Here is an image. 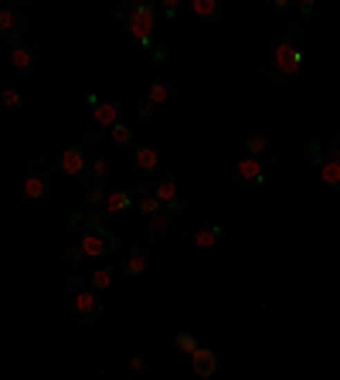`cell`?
<instances>
[{"label": "cell", "instance_id": "6da1fadb", "mask_svg": "<svg viewBox=\"0 0 340 380\" xmlns=\"http://www.w3.org/2000/svg\"><path fill=\"white\" fill-rule=\"evenodd\" d=\"M299 65H303V54L296 51V44L290 38H276L269 44V51L262 54V75L276 85H286L296 79Z\"/></svg>", "mask_w": 340, "mask_h": 380}, {"label": "cell", "instance_id": "7a4b0ae2", "mask_svg": "<svg viewBox=\"0 0 340 380\" xmlns=\"http://www.w3.org/2000/svg\"><path fill=\"white\" fill-rule=\"evenodd\" d=\"M116 21L126 28L133 41L153 48V28H157V7L153 3H123V7H116Z\"/></svg>", "mask_w": 340, "mask_h": 380}, {"label": "cell", "instance_id": "3957f363", "mask_svg": "<svg viewBox=\"0 0 340 380\" xmlns=\"http://www.w3.org/2000/svg\"><path fill=\"white\" fill-rule=\"evenodd\" d=\"M228 177L238 187H262L265 183V163L255 160V157H245V160H238V163L228 167Z\"/></svg>", "mask_w": 340, "mask_h": 380}, {"label": "cell", "instance_id": "277c9868", "mask_svg": "<svg viewBox=\"0 0 340 380\" xmlns=\"http://www.w3.org/2000/svg\"><path fill=\"white\" fill-rule=\"evenodd\" d=\"M0 38L7 44H21L24 38V7L21 3H7L0 10Z\"/></svg>", "mask_w": 340, "mask_h": 380}, {"label": "cell", "instance_id": "5b68a950", "mask_svg": "<svg viewBox=\"0 0 340 380\" xmlns=\"http://www.w3.org/2000/svg\"><path fill=\"white\" fill-rule=\"evenodd\" d=\"M116 245H120V238L113 234V231H106V228H99V231H88L82 234V254L85 258H102V254H113L116 252Z\"/></svg>", "mask_w": 340, "mask_h": 380}, {"label": "cell", "instance_id": "8992f818", "mask_svg": "<svg viewBox=\"0 0 340 380\" xmlns=\"http://www.w3.org/2000/svg\"><path fill=\"white\" fill-rule=\"evenodd\" d=\"M72 316L79 323H95L102 316V299H99V292H92V289L75 292V299H72Z\"/></svg>", "mask_w": 340, "mask_h": 380}, {"label": "cell", "instance_id": "52a82bcc", "mask_svg": "<svg viewBox=\"0 0 340 380\" xmlns=\"http://www.w3.org/2000/svg\"><path fill=\"white\" fill-rule=\"evenodd\" d=\"M58 170H62L65 177H85V173H88V160H85L79 143H75V146H65V150L58 153Z\"/></svg>", "mask_w": 340, "mask_h": 380}, {"label": "cell", "instance_id": "ba28073f", "mask_svg": "<svg viewBox=\"0 0 340 380\" xmlns=\"http://www.w3.org/2000/svg\"><path fill=\"white\" fill-rule=\"evenodd\" d=\"M24 194L31 197V201H41L51 194V177L41 170V160H35V167L28 173V180H24Z\"/></svg>", "mask_w": 340, "mask_h": 380}, {"label": "cell", "instance_id": "9c48e42d", "mask_svg": "<svg viewBox=\"0 0 340 380\" xmlns=\"http://www.w3.org/2000/svg\"><path fill=\"white\" fill-rule=\"evenodd\" d=\"M120 112H123V102L106 99V102H99V106L92 109V119H95L99 129H113V126H120Z\"/></svg>", "mask_w": 340, "mask_h": 380}, {"label": "cell", "instance_id": "30bf717a", "mask_svg": "<svg viewBox=\"0 0 340 380\" xmlns=\"http://www.w3.org/2000/svg\"><path fill=\"white\" fill-rule=\"evenodd\" d=\"M191 14H194L205 28H211V24H218V21L225 17V3H221V0H194V3H191Z\"/></svg>", "mask_w": 340, "mask_h": 380}, {"label": "cell", "instance_id": "8fae6325", "mask_svg": "<svg viewBox=\"0 0 340 380\" xmlns=\"http://www.w3.org/2000/svg\"><path fill=\"white\" fill-rule=\"evenodd\" d=\"M38 54H41V51H38L35 44H14V48L7 51V61H10L14 72H28V68L38 61Z\"/></svg>", "mask_w": 340, "mask_h": 380}, {"label": "cell", "instance_id": "7c38bea8", "mask_svg": "<svg viewBox=\"0 0 340 380\" xmlns=\"http://www.w3.org/2000/svg\"><path fill=\"white\" fill-rule=\"evenodd\" d=\"M133 163H136V170H143V173H157L160 150L153 143H140V146H133Z\"/></svg>", "mask_w": 340, "mask_h": 380}, {"label": "cell", "instance_id": "4fadbf2b", "mask_svg": "<svg viewBox=\"0 0 340 380\" xmlns=\"http://www.w3.org/2000/svg\"><path fill=\"white\" fill-rule=\"evenodd\" d=\"M106 221H109V214H106V208H102V211L72 214V217H68V228H72V231H82V234H88V231H99Z\"/></svg>", "mask_w": 340, "mask_h": 380}, {"label": "cell", "instance_id": "5bb4252c", "mask_svg": "<svg viewBox=\"0 0 340 380\" xmlns=\"http://www.w3.org/2000/svg\"><path fill=\"white\" fill-rule=\"evenodd\" d=\"M150 194H153L160 204L180 201V197H177V177H173V173H160V177H153V183H150Z\"/></svg>", "mask_w": 340, "mask_h": 380}, {"label": "cell", "instance_id": "9a60e30c", "mask_svg": "<svg viewBox=\"0 0 340 380\" xmlns=\"http://www.w3.org/2000/svg\"><path fill=\"white\" fill-rule=\"evenodd\" d=\"M191 363H194V374L205 380H211L218 374V353H214L211 346H201L194 357H191Z\"/></svg>", "mask_w": 340, "mask_h": 380}, {"label": "cell", "instance_id": "2e32d148", "mask_svg": "<svg viewBox=\"0 0 340 380\" xmlns=\"http://www.w3.org/2000/svg\"><path fill=\"white\" fill-rule=\"evenodd\" d=\"M221 238H225V224H205V228L194 231V245H198L201 252H211Z\"/></svg>", "mask_w": 340, "mask_h": 380}, {"label": "cell", "instance_id": "e0dca14e", "mask_svg": "<svg viewBox=\"0 0 340 380\" xmlns=\"http://www.w3.org/2000/svg\"><path fill=\"white\" fill-rule=\"evenodd\" d=\"M147 268H150V248H133L126 254V261H123V272L129 279H140Z\"/></svg>", "mask_w": 340, "mask_h": 380}, {"label": "cell", "instance_id": "ac0fdd59", "mask_svg": "<svg viewBox=\"0 0 340 380\" xmlns=\"http://www.w3.org/2000/svg\"><path fill=\"white\" fill-rule=\"evenodd\" d=\"M140 197L133 194V190H109V201H106V214L113 217V214H120V211H129L133 204H136Z\"/></svg>", "mask_w": 340, "mask_h": 380}, {"label": "cell", "instance_id": "d6986e66", "mask_svg": "<svg viewBox=\"0 0 340 380\" xmlns=\"http://www.w3.org/2000/svg\"><path fill=\"white\" fill-rule=\"evenodd\" d=\"M245 150H249V157H255V160H262V157H269L272 153V139L265 136V132H249L245 136Z\"/></svg>", "mask_w": 340, "mask_h": 380}, {"label": "cell", "instance_id": "ffe728a7", "mask_svg": "<svg viewBox=\"0 0 340 380\" xmlns=\"http://www.w3.org/2000/svg\"><path fill=\"white\" fill-rule=\"evenodd\" d=\"M147 99H150L153 106H167V102H173V99H177V88H173L170 82H153V85H150V95H147Z\"/></svg>", "mask_w": 340, "mask_h": 380}, {"label": "cell", "instance_id": "44dd1931", "mask_svg": "<svg viewBox=\"0 0 340 380\" xmlns=\"http://www.w3.org/2000/svg\"><path fill=\"white\" fill-rule=\"evenodd\" d=\"M113 265H102V268H95L92 275H88V286H92V292H106L109 286H113Z\"/></svg>", "mask_w": 340, "mask_h": 380}, {"label": "cell", "instance_id": "7402d4cb", "mask_svg": "<svg viewBox=\"0 0 340 380\" xmlns=\"http://www.w3.org/2000/svg\"><path fill=\"white\" fill-rule=\"evenodd\" d=\"M320 180H323V187H327V190H334V194H340V163H334V160H327V163L320 167Z\"/></svg>", "mask_w": 340, "mask_h": 380}, {"label": "cell", "instance_id": "603a6c76", "mask_svg": "<svg viewBox=\"0 0 340 380\" xmlns=\"http://www.w3.org/2000/svg\"><path fill=\"white\" fill-rule=\"evenodd\" d=\"M323 163H327V153H323L320 139H313V143L306 146V160H303V167H306V170H320Z\"/></svg>", "mask_w": 340, "mask_h": 380}, {"label": "cell", "instance_id": "cb8c5ba5", "mask_svg": "<svg viewBox=\"0 0 340 380\" xmlns=\"http://www.w3.org/2000/svg\"><path fill=\"white\" fill-rule=\"evenodd\" d=\"M0 106H3V109H21V106H24V95H21L17 88L3 85V88H0Z\"/></svg>", "mask_w": 340, "mask_h": 380}, {"label": "cell", "instance_id": "d4e9b609", "mask_svg": "<svg viewBox=\"0 0 340 380\" xmlns=\"http://www.w3.org/2000/svg\"><path fill=\"white\" fill-rule=\"evenodd\" d=\"M109 139H113V143H116L120 150H129V146H133V129L120 123V126L109 129Z\"/></svg>", "mask_w": 340, "mask_h": 380}, {"label": "cell", "instance_id": "484cf974", "mask_svg": "<svg viewBox=\"0 0 340 380\" xmlns=\"http://www.w3.org/2000/svg\"><path fill=\"white\" fill-rule=\"evenodd\" d=\"M106 177H109V160H102V157L88 160V173H85V180H106Z\"/></svg>", "mask_w": 340, "mask_h": 380}, {"label": "cell", "instance_id": "4316f807", "mask_svg": "<svg viewBox=\"0 0 340 380\" xmlns=\"http://www.w3.org/2000/svg\"><path fill=\"white\" fill-rule=\"evenodd\" d=\"M136 211L147 214V217H153V214L164 211V204H160V201H157L153 194H147V197H140V201H136Z\"/></svg>", "mask_w": 340, "mask_h": 380}, {"label": "cell", "instance_id": "83f0119b", "mask_svg": "<svg viewBox=\"0 0 340 380\" xmlns=\"http://www.w3.org/2000/svg\"><path fill=\"white\" fill-rule=\"evenodd\" d=\"M170 217H173V214H170L167 208H164L160 214H153V217H150V234H164V231L170 228Z\"/></svg>", "mask_w": 340, "mask_h": 380}, {"label": "cell", "instance_id": "f1b7e54d", "mask_svg": "<svg viewBox=\"0 0 340 380\" xmlns=\"http://www.w3.org/2000/svg\"><path fill=\"white\" fill-rule=\"evenodd\" d=\"M293 7H296V14L303 17V21H306V17H317V14H320V3H317V0H296Z\"/></svg>", "mask_w": 340, "mask_h": 380}, {"label": "cell", "instance_id": "f546056e", "mask_svg": "<svg viewBox=\"0 0 340 380\" xmlns=\"http://www.w3.org/2000/svg\"><path fill=\"white\" fill-rule=\"evenodd\" d=\"M85 201H88L92 208H99V204H106V201H109V190H102V187H88Z\"/></svg>", "mask_w": 340, "mask_h": 380}, {"label": "cell", "instance_id": "4dcf8cb0", "mask_svg": "<svg viewBox=\"0 0 340 380\" xmlns=\"http://www.w3.org/2000/svg\"><path fill=\"white\" fill-rule=\"evenodd\" d=\"M177 350H184V353H191V357H194L201 346H198V339L191 337V333H180V337H177Z\"/></svg>", "mask_w": 340, "mask_h": 380}, {"label": "cell", "instance_id": "1f68e13d", "mask_svg": "<svg viewBox=\"0 0 340 380\" xmlns=\"http://www.w3.org/2000/svg\"><path fill=\"white\" fill-rule=\"evenodd\" d=\"M102 132H106V129H99L95 123H92V126H88V129L82 132V139L88 143V146H95V143H102Z\"/></svg>", "mask_w": 340, "mask_h": 380}, {"label": "cell", "instance_id": "d6a6232c", "mask_svg": "<svg viewBox=\"0 0 340 380\" xmlns=\"http://www.w3.org/2000/svg\"><path fill=\"white\" fill-rule=\"evenodd\" d=\"M136 112H140V119H153V112H157V106H153L150 99H143V102L136 106Z\"/></svg>", "mask_w": 340, "mask_h": 380}, {"label": "cell", "instance_id": "836d02e7", "mask_svg": "<svg viewBox=\"0 0 340 380\" xmlns=\"http://www.w3.org/2000/svg\"><path fill=\"white\" fill-rule=\"evenodd\" d=\"M150 58H153V65H164V61H167V48H164V44H153V48H150Z\"/></svg>", "mask_w": 340, "mask_h": 380}, {"label": "cell", "instance_id": "e575fe53", "mask_svg": "<svg viewBox=\"0 0 340 380\" xmlns=\"http://www.w3.org/2000/svg\"><path fill=\"white\" fill-rule=\"evenodd\" d=\"M286 31H290V34H286V38H290V41H293V38H299V34H303V31H306V21H290V24H286Z\"/></svg>", "mask_w": 340, "mask_h": 380}, {"label": "cell", "instance_id": "d590c367", "mask_svg": "<svg viewBox=\"0 0 340 380\" xmlns=\"http://www.w3.org/2000/svg\"><path fill=\"white\" fill-rule=\"evenodd\" d=\"M177 14H180V0H164V17H167V21H173Z\"/></svg>", "mask_w": 340, "mask_h": 380}, {"label": "cell", "instance_id": "8d00e7d4", "mask_svg": "<svg viewBox=\"0 0 340 380\" xmlns=\"http://www.w3.org/2000/svg\"><path fill=\"white\" fill-rule=\"evenodd\" d=\"M147 367V357L143 353H129V370H143Z\"/></svg>", "mask_w": 340, "mask_h": 380}, {"label": "cell", "instance_id": "74e56055", "mask_svg": "<svg viewBox=\"0 0 340 380\" xmlns=\"http://www.w3.org/2000/svg\"><path fill=\"white\" fill-rule=\"evenodd\" d=\"M262 7H265V10H272V14H276V10H286V7H290V3H286V0H262Z\"/></svg>", "mask_w": 340, "mask_h": 380}, {"label": "cell", "instance_id": "f35d334b", "mask_svg": "<svg viewBox=\"0 0 340 380\" xmlns=\"http://www.w3.org/2000/svg\"><path fill=\"white\" fill-rule=\"evenodd\" d=\"M330 160H334V163H340V136H334V139H330Z\"/></svg>", "mask_w": 340, "mask_h": 380}, {"label": "cell", "instance_id": "ab89813d", "mask_svg": "<svg viewBox=\"0 0 340 380\" xmlns=\"http://www.w3.org/2000/svg\"><path fill=\"white\" fill-rule=\"evenodd\" d=\"M82 258H85V254H82V248H72V252H68V265H79Z\"/></svg>", "mask_w": 340, "mask_h": 380}, {"label": "cell", "instance_id": "60d3db41", "mask_svg": "<svg viewBox=\"0 0 340 380\" xmlns=\"http://www.w3.org/2000/svg\"><path fill=\"white\" fill-rule=\"evenodd\" d=\"M170 214H184V201H170V204H164Z\"/></svg>", "mask_w": 340, "mask_h": 380}]
</instances>
